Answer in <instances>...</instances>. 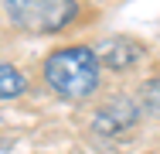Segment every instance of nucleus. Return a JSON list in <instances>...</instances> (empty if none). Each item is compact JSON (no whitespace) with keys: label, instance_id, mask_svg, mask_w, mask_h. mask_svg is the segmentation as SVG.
Masks as SVG:
<instances>
[{"label":"nucleus","instance_id":"1","mask_svg":"<svg viewBox=\"0 0 160 154\" xmlns=\"http://www.w3.org/2000/svg\"><path fill=\"white\" fill-rule=\"evenodd\" d=\"M44 79L62 99H85L99 89V58L92 48H58L44 62Z\"/></svg>","mask_w":160,"mask_h":154},{"label":"nucleus","instance_id":"2","mask_svg":"<svg viewBox=\"0 0 160 154\" xmlns=\"http://www.w3.org/2000/svg\"><path fill=\"white\" fill-rule=\"evenodd\" d=\"M7 17L17 31L55 34L75 17V0H7Z\"/></svg>","mask_w":160,"mask_h":154},{"label":"nucleus","instance_id":"3","mask_svg":"<svg viewBox=\"0 0 160 154\" xmlns=\"http://www.w3.org/2000/svg\"><path fill=\"white\" fill-rule=\"evenodd\" d=\"M136 117H140V113H136V106H133L129 99H123V96H119V99H109L96 117H92V134L112 140V137H119L123 130H129V127L136 123Z\"/></svg>","mask_w":160,"mask_h":154},{"label":"nucleus","instance_id":"4","mask_svg":"<svg viewBox=\"0 0 160 154\" xmlns=\"http://www.w3.org/2000/svg\"><path fill=\"white\" fill-rule=\"evenodd\" d=\"M96 52L99 65H109V69H116V72H123L129 65H136V62L143 58V45L140 41H133V38H106V41H99Z\"/></svg>","mask_w":160,"mask_h":154},{"label":"nucleus","instance_id":"5","mask_svg":"<svg viewBox=\"0 0 160 154\" xmlns=\"http://www.w3.org/2000/svg\"><path fill=\"white\" fill-rule=\"evenodd\" d=\"M24 89H28L24 75H21L14 65L0 62V99H17V96H21Z\"/></svg>","mask_w":160,"mask_h":154}]
</instances>
